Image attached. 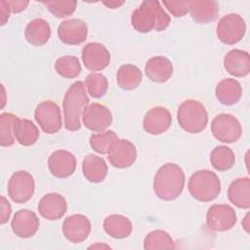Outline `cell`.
Instances as JSON below:
<instances>
[{
    "label": "cell",
    "instance_id": "6da1fadb",
    "mask_svg": "<svg viewBox=\"0 0 250 250\" xmlns=\"http://www.w3.org/2000/svg\"><path fill=\"white\" fill-rule=\"evenodd\" d=\"M170 21V16L156 0L142 2L131 15V24L140 33L162 31L168 27Z\"/></svg>",
    "mask_w": 250,
    "mask_h": 250
},
{
    "label": "cell",
    "instance_id": "7a4b0ae2",
    "mask_svg": "<svg viewBox=\"0 0 250 250\" xmlns=\"http://www.w3.org/2000/svg\"><path fill=\"white\" fill-rule=\"evenodd\" d=\"M185 173L175 163H166L161 166L153 179V191L155 195L166 201L178 198L185 187Z\"/></svg>",
    "mask_w": 250,
    "mask_h": 250
},
{
    "label": "cell",
    "instance_id": "3957f363",
    "mask_svg": "<svg viewBox=\"0 0 250 250\" xmlns=\"http://www.w3.org/2000/svg\"><path fill=\"white\" fill-rule=\"evenodd\" d=\"M88 104L89 98L84 83L82 81L74 82L65 92L62 101L63 121L67 131L75 132L80 129V118Z\"/></svg>",
    "mask_w": 250,
    "mask_h": 250
},
{
    "label": "cell",
    "instance_id": "277c9868",
    "mask_svg": "<svg viewBox=\"0 0 250 250\" xmlns=\"http://www.w3.org/2000/svg\"><path fill=\"white\" fill-rule=\"evenodd\" d=\"M177 119L183 130L190 134H197L206 128L208 113L199 101L188 99L180 104L177 111Z\"/></svg>",
    "mask_w": 250,
    "mask_h": 250
},
{
    "label": "cell",
    "instance_id": "5b68a950",
    "mask_svg": "<svg viewBox=\"0 0 250 250\" xmlns=\"http://www.w3.org/2000/svg\"><path fill=\"white\" fill-rule=\"evenodd\" d=\"M188 189L194 199L210 202L219 195L221 181L217 174L210 170H198L190 176Z\"/></svg>",
    "mask_w": 250,
    "mask_h": 250
},
{
    "label": "cell",
    "instance_id": "8992f818",
    "mask_svg": "<svg viewBox=\"0 0 250 250\" xmlns=\"http://www.w3.org/2000/svg\"><path fill=\"white\" fill-rule=\"evenodd\" d=\"M246 31L244 19L238 14H228L221 18L216 27L218 39L227 44L233 45L239 42Z\"/></svg>",
    "mask_w": 250,
    "mask_h": 250
},
{
    "label": "cell",
    "instance_id": "52a82bcc",
    "mask_svg": "<svg viewBox=\"0 0 250 250\" xmlns=\"http://www.w3.org/2000/svg\"><path fill=\"white\" fill-rule=\"evenodd\" d=\"M211 133L218 141L231 144L240 139L242 128L236 117L229 113H221L212 120Z\"/></svg>",
    "mask_w": 250,
    "mask_h": 250
},
{
    "label": "cell",
    "instance_id": "ba28073f",
    "mask_svg": "<svg viewBox=\"0 0 250 250\" xmlns=\"http://www.w3.org/2000/svg\"><path fill=\"white\" fill-rule=\"evenodd\" d=\"M34 189V179L26 171L21 170L15 172L8 181V195L16 203H25L30 200L33 196Z\"/></svg>",
    "mask_w": 250,
    "mask_h": 250
},
{
    "label": "cell",
    "instance_id": "9c48e42d",
    "mask_svg": "<svg viewBox=\"0 0 250 250\" xmlns=\"http://www.w3.org/2000/svg\"><path fill=\"white\" fill-rule=\"evenodd\" d=\"M34 117L42 131L50 135L58 133L62 126L61 109L50 100L43 101L36 106Z\"/></svg>",
    "mask_w": 250,
    "mask_h": 250
},
{
    "label": "cell",
    "instance_id": "30bf717a",
    "mask_svg": "<svg viewBox=\"0 0 250 250\" xmlns=\"http://www.w3.org/2000/svg\"><path fill=\"white\" fill-rule=\"evenodd\" d=\"M84 126L93 132H104L112 123V114L104 104L93 103L85 106L82 112Z\"/></svg>",
    "mask_w": 250,
    "mask_h": 250
},
{
    "label": "cell",
    "instance_id": "8fae6325",
    "mask_svg": "<svg viewBox=\"0 0 250 250\" xmlns=\"http://www.w3.org/2000/svg\"><path fill=\"white\" fill-rule=\"evenodd\" d=\"M237 218L234 209L228 204H214L206 213L207 227L214 231H226L234 227Z\"/></svg>",
    "mask_w": 250,
    "mask_h": 250
},
{
    "label": "cell",
    "instance_id": "7c38bea8",
    "mask_svg": "<svg viewBox=\"0 0 250 250\" xmlns=\"http://www.w3.org/2000/svg\"><path fill=\"white\" fill-rule=\"evenodd\" d=\"M107 159L113 167L119 169L128 168L137 159L136 146L126 139L117 138L107 152Z\"/></svg>",
    "mask_w": 250,
    "mask_h": 250
},
{
    "label": "cell",
    "instance_id": "4fadbf2b",
    "mask_svg": "<svg viewBox=\"0 0 250 250\" xmlns=\"http://www.w3.org/2000/svg\"><path fill=\"white\" fill-rule=\"evenodd\" d=\"M81 58L85 67L92 72L104 69L110 62L109 51L99 42L86 44L82 49Z\"/></svg>",
    "mask_w": 250,
    "mask_h": 250
},
{
    "label": "cell",
    "instance_id": "5bb4252c",
    "mask_svg": "<svg viewBox=\"0 0 250 250\" xmlns=\"http://www.w3.org/2000/svg\"><path fill=\"white\" fill-rule=\"evenodd\" d=\"M62 234L72 243H81L91 231L90 220L82 214H73L66 217L62 227Z\"/></svg>",
    "mask_w": 250,
    "mask_h": 250
},
{
    "label": "cell",
    "instance_id": "9a60e30c",
    "mask_svg": "<svg viewBox=\"0 0 250 250\" xmlns=\"http://www.w3.org/2000/svg\"><path fill=\"white\" fill-rule=\"evenodd\" d=\"M48 168L53 176L64 179L71 176L76 168V158L73 153L65 149H58L48 158Z\"/></svg>",
    "mask_w": 250,
    "mask_h": 250
},
{
    "label": "cell",
    "instance_id": "2e32d148",
    "mask_svg": "<svg viewBox=\"0 0 250 250\" xmlns=\"http://www.w3.org/2000/svg\"><path fill=\"white\" fill-rule=\"evenodd\" d=\"M88 35V27L80 19H69L62 21L58 27L60 40L67 45H78L84 42Z\"/></svg>",
    "mask_w": 250,
    "mask_h": 250
},
{
    "label": "cell",
    "instance_id": "e0dca14e",
    "mask_svg": "<svg viewBox=\"0 0 250 250\" xmlns=\"http://www.w3.org/2000/svg\"><path fill=\"white\" fill-rule=\"evenodd\" d=\"M172 124V115L164 106L151 107L145 115L143 126L150 135H160L166 132Z\"/></svg>",
    "mask_w": 250,
    "mask_h": 250
},
{
    "label": "cell",
    "instance_id": "ac0fdd59",
    "mask_svg": "<svg viewBox=\"0 0 250 250\" xmlns=\"http://www.w3.org/2000/svg\"><path fill=\"white\" fill-rule=\"evenodd\" d=\"M39 219L37 215L28 209L17 211L12 219L11 228L13 232L21 238L33 236L39 229Z\"/></svg>",
    "mask_w": 250,
    "mask_h": 250
},
{
    "label": "cell",
    "instance_id": "d6986e66",
    "mask_svg": "<svg viewBox=\"0 0 250 250\" xmlns=\"http://www.w3.org/2000/svg\"><path fill=\"white\" fill-rule=\"evenodd\" d=\"M38 212L46 220L55 221L61 219L67 210L65 198L57 192L45 194L38 203Z\"/></svg>",
    "mask_w": 250,
    "mask_h": 250
},
{
    "label": "cell",
    "instance_id": "ffe728a7",
    "mask_svg": "<svg viewBox=\"0 0 250 250\" xmlns=\"http://www.w3.org/2000/svg\"><path fill=\"white\" fill-rule=\"evenodd\" d=\"M225 69L234 77H245L250 72L249 53L239 49H233L224 58Z\"/></svg>",
    "mask_w": 250,
    "mask_h": 250
},
{
    "label": "cell",
    "instance_id": "44dd1931",
    "mask_svg": "<svg viewBox=\"0 0 250 250\" xmlns=\"http://www.w3.org/2000/svg\"><path fill=\"white\" fill-rule=\"evenodd\" d=\"M146 75L155 83L168 81L173 74V64L171 61L163 56L150 58L145 66Z\"/></svg>",
    "mask_w": 250,
    "mask_h": 250
},
{
    "label": "cell",
    "instance_id": "7402d4cb",
    "mask_svg": "<svg viewBox=\"0 0 250 250\" xmlns=\"http://www.w3.org/2000/svg\"><path fill=\"white\" fill-rule=\"evenodd\" d=\"M229 200L236 207L249 209L250 207V179L237 178L231 182L228 188Z\"/></svg>",
    "mask_w": 250,
    "mask_h": 250
},
{
    "label": "cell",
    "instance_id": "603a6c76",
    "mask_svg": "<svg viewBox=\"0 0 250 250\" xmlns=\"http://www.w3.org/2000/svg\"><path fill=\"white\" fill-rule=\"evenodd\" d=\"M215 95L221 104L225 105H232L240 100L242 96V87L237 80L225 78L217 84Z\"/></svg>",
    "mask_w": 250,
    "mask_h": 250
},
{
    "label": "cell",
    "instance_id": "cb8c5ba5",
    "mask_svg": "<svg viewBox=\"0 0 250 250\" xmlns=\"http://www.w3.org/2000/svg\"><path fill=\"white\" fill-rule=\"evenodd\" d=\"M82 172L89 182L101 183L107 175V165L102 157L96 154H88L83 159Z\"/></svg>",
    "mask_w": 250,
    "mask_h": 250
},
{
    "label": "cell",
    "instance_id": "d4e9b609",
    "mask_svg": "<svg viewBox=\"0 0 250 250\" xmlns=\"http://www.w3.org/2000/svg\"><path fill=\"white\" fill-rule=\"evenodd\" d=\"M50 24L43 19H34L30 21L24 29V37L26 41L33 46L45 45L50 39Z\"/></svg>",
    "mask_w": 250,
    "mask_h": 250
},
{
    "label": "cell",
    "instance_id": "484cf974",
    "mask_svg": "<svg viewBox=\"0 0 250 250\" xmlns=\"http://www.w3.org/2000/svg\"><path fill=\"white\" fill-rule=\"evenodd\" d=\"M104 229L111 237L116 239H123L128 237L133 229L131 221L119 214H112L104 220Z\"/></svg>",
    "mask_w": 250,
    "mask_h": 250
},
{
    "label": "cell",
    "instance_id": "4316f807",
    "mask_svg": "<svg viewBox=\"0 0 250 250\" xmlns=\"http://www.w3.org/2000/svg\"><path fill=\"white\" fill-rule=\"evenodd\" d=\"M189 13L192 20L198 23L211 22L219 14V5L216 1H191Z\"/></svg>",
    "mask_w": 250,
    "mask_h": 250
},
{
    "label": "cell",
    "instance_id": "83f0119b",
    "mask_svg": "<svg viewBox=\"0 0 250 250\" xmlns=\"http://www.w3.org/2000/svg\"><path fill=\"white\" fill-rule=\"evenodd\" d=\"M14 136L20 145L30 146L37 142L39 130L31 120L19 118L14 125Z\"/></svg>",
    "mask_w": 250,
    "mask_h": 250
},
{
    "label": "cell",
    "instance_id": "f1b7e54d",
    "mask_svg": "<svg viewBox=\"0 0 250 250\" xmlns=\"http://www.w3.org/2000/svg\"><path fill=\"white\" fill-rule=\"evenodd\" d=\"M143 73L141 69L134 64L121 65L116 74V81L118 86L126 91L136 89L142 82Z\"/></svg>",
    "mask_w": 250,
    "mask_h": 250
},
{
    "label": "cell",
    "instance_id": "f546056e",
    "mask_svg": "<svg viewBox=\"0 0 250 250\" xmlns=\"http://www.w3.org/2000/svg\"><path fill=\"white\" fill-rule=\"evenodd\" d=\"M210 162L216 170L227 171L233 166L235 162V154L230 147L227 146H218L211 151Z\"/></svg>",
    "mask_w": 250,
    "mask_h": 250
},
{
    "label": "cell",
    "instance_id": "4dcf8cb0",
    "mask_svg": "<svg viewBox=\"0 0 250 250\" xmlns=\"http://www.w3.org/2000/svg\"><path fill=\"white\" fill-rule=\"evenodd\" d=\"M176 244L172 236L165 230L155 229L150 231L144 240V249L158 250V249H175Z\"/></svg>",
    "mask_w": 250,
    "mask_h": 250
},
{
    "label": "cell",
    "instance_id": "1f68e13d",
    "mask_svg": "<svg viewBox=\"0 0 250 250\" xmlns=\"http://www.w3.org/2000/svg\"><path fill=\"white\" fill-rule=\"evenodd\" d=\"M57 73L63 78H75L81 72V64L78 58L74 56L60 57L55 62Z\"/></svg>",
    "mask_w": 250,
    "mask_h": 250
},
{
    "label": "cell",
    "instance_id": "d6a6232c",
    "mask_svg": "<svg viewBox=\"0 0 250 250\" xmlns=\"http://www.w3.org/2000/svg\"><path fill=\"white\" fill-rule=\"evenodd\" d=\"M19 119L13 113L3 112L0 115V145L3 147L14 145L16 139L14 136V125Z\"/></svg>",
    "mask_w": 250,
    "mask_h": 250
},
{
    "label": "cell",
    "instance_id": "836d02e7",
    "mask_svg": "<svg viewBox=\"0 0 250 250\" xmlns=\"http://www.w3.org/2000/svg\"><path fill=\"white\" fill-rule=\"evenodd\" d=\"M118 138L116 133L112 130L92 134L89 139L91 147L100 154H107L112 143Z\"/></svg>",
    "mask_w": 250,
    "mask_h": 250
},
{
    "label": "cell",
    "instance_id": "e575fe53",
    "mask_svg": "<svg viewBox=\"0 0 250 250\" xmlns=\"http://www.w3.org/2000/svg\"><path fill=\"white\" fill-rule=\"evenodd\" d=\"M85 86L88 94L95 98H101L105 95L108 89V82L104 75L98 72H92L85 79Z\"/></svg>",
    "mask_w": 250,
    "mask_h": 250
},
{
    "label": "cell",
    "instance_id": "d590c367",
    "mask_svg": "<svg viewBox=\"0 0 250 250\" xmlns=\"http://www.w3.org/2000/svg\"><path fill=\"white\" fill-rule=\"evenodd\" d=\"M42 3L48 11L60 19L72 15L77 5L76 1H45Z\"/></svg>",
    "mask_w": 250,
    "mask_h": 250
},
{
    "label": "cell",
    "instance_id": "8d00e7d4",
    "mask_svg": "<svg viewBox=\"0 0 250 250\" xmlns=\"http://www.w3.org/2000/svg\"><path fill=\"white\" fill-rule=\"evenodd\" d=\"M163 5L174 17H183L189 12L191 1H167L164 0Z\"/></svg>",
    "mask_w": 250,
    "mask_h": 250
},
{
    "label": "cell",
    "instance_id": "74e56055",
    "mask_svg": "<svg viewBox=\"0 0 250 250\" xmlns=\"http://www.w3.org/2000/svg\"><path fill=\"white\" fill-rule=\"evenodd\" d=\"M0 209H1L0 224L4 225L10 219V216L12 214V207H11L9 201L3 195L0 197Z\"/></svg>",
    "mask_w": 250,
    "mask_h": 250
},
{
    "label": "cell",
    "instance_id": "f35d334b",
    "mask_svg": "<svg viewBox=\"0 0 250 250\" xmlns=\"http://www.w3.org/2000/svg\"><path fill=\"white\" fill-rule=\"evenodd\" d=\"M11 9H10V6L8 4V1H4L2 0L0 2V24L1 25H4L9 18H10V14H11Z\"/></svg>",
    "mask_w": 250,
    "mask_h": 250
},
{
    "label": "cell",
    "instance_id": "ab89813d",
    "mask_svg": "<svg viewBox=\"0 0 250 250\" xmlns=\"http://www.w3.org/2000/svg\"><path fill=\"white\" fill-rule=\"evenodd\" d=\"M8 4L10 6L12 13H21L22 12L28 5V1H22V0H13L8 1Z\"/></svg>",
    "mask_w": 250,
    "mask_h": 250
},
{
    "label": "cell",
    "instance_id": "60d3db41",
    "mask_svg": "<svg viewBox=\"0 0 250 250\" xmlns=\"http://www.w3.org/2000/svg\"><path fill=\"white\" fill-rule=\"evenodd\" d=\"M104 6L110 9H116L124 4V1H108V2H103Z\"/></svg>",
    "mask_w": 250,
    "mask_h": 250
},
{
    "label": "cell",
    "instance_id": "b9f144b4",
    "mask_svg": "<svg viewBox=\"0 0 250 250\" xmlns=\"http://www.w3.org/2000/svg\"><path fill=\"white\" fill-rule=\"evenodd\" d=\"M242 227L243 229H245L246 232H249V227H250V224H249V213H247L244 217V219L242 220Z\"/></svg>",
    "mask_w": 250,
    "mask_h": 250
},
{
    "label": "cell",
    "instance_id": "7bdbcfd3",
    "mask_svg": "<svg viewBox=\"0 0 250 250\" xmlns=\"http://www.w3.org/2000/svg\"><path fill=\"white\" fill-rule=\"evenodd\" d=\"M89 248H110V247L105 244H95V245L90 246Z\"/></svg>",
    "mask_w": 250,
    "mask_h": 250
}]
</instances>
